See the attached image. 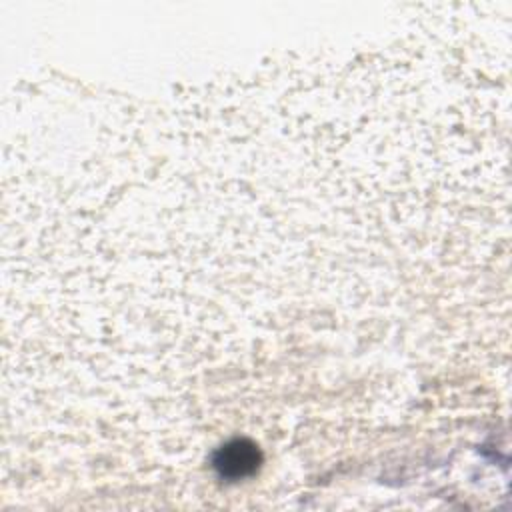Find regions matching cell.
Instances as JSON below:
<instances>
[{
    "label": "cell",
    "mask_w": 512,
    "mask_h": 512,
    "mask_svg": "<svg viewBox=\"0 0 512 512\" xmlns=\"http://www.w3.org/2000/svg\"><path fill=\"white\" fill-rule=\"evenodd\" d=\"M260 462L256 446L248 440H234L216 452L214 468L222 478L240 480L250 476Z\"/></svg>",
    "instance_id": "6da1fadb"
}]
</instances>
